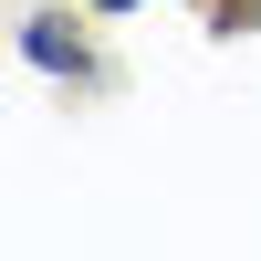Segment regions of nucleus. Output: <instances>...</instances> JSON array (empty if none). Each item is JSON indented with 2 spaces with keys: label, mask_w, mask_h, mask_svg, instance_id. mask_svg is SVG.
I'll use <instances>...</instances> for the list:
<instances>
[{
  "label": "nucleus",
  "mask_w": 261,
  "mask_h": 261,
  "mask_svg": "<svg viewBox=\"0 0 261 261\" xmlns=\"http://www.w3.org/2000/svg\"><path fill=\"white\" fill-rule=\"evenodd\" d=\"M21 63L53 73V84H105V63H94V42H84L73 11H32V21H21Z\"/></svg>",
  "instance_id": "obj_1"
},
{
  "label": "nucleus",
  "mask_w": 261,
  "mask_h": 261,
  "mask_svg": "<svg viewBox=\"0 0 261 261\" xmlns=\"http://www.w3.org/2000/svg\"><path fill=\"white\" fill-rule=\"evenodd\" d=\"M220 11V32H261V0H209Z\"/></svg>",
  "instance_id": "obj_2"
},
{
  "label": "nucleus",
  "mask_w": 261,
  "mask_h": 261,
  "mask_svg": "<svg viewBox=\"0 0 261 261\" xmlns=\"http://www.w3.org/2000/svg\"><path fill=\"white\" fill-rule=\"evenodd\" d=\"M84 11H94V21H115V11H157V0H84Z\"/></svg>",
  "instance_id": "obj_3"
}]
</instances>
